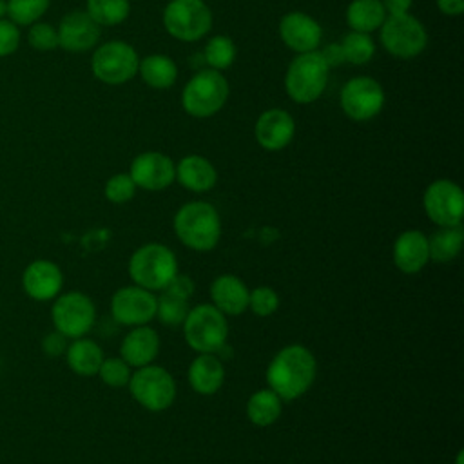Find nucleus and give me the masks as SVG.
Listing matches in <instances>:
<instances>
[{"label":"nucleus","instance_id":"10","mask_svg":"<svg viewBox=\"0 0 464 464\" xmlns=\"http://www.w3.org/2000/svg\"><path fill=\"white\" fill-rule=\"evenodd\" d=\"M127 386L136 402L150 411H163L176 399V382L161 366H140L130 373Z\"/></svg>","mask_w":464,"mask_h":464},{"label":"nucleus","instance_id":"6","mask_svg":"<svg viewBox=\"0 0 464 464\" xmlns=\"http://www.w3.org/2000/svg\"><path fill=\"white\" fill-rule=\"evenodd\" d=\"M181 324L187 344L199 353H216L227 344V317L214 304H198L190 308Z\"/></svg>","mask_w":464,"mask_h":464},{"label":"nucleus","instance_id":"9","mask_svg":"<svg viewBox=\"0 0 464 464\" xmlns=\"http://www.w3.org/2000/svg\"><path fill=\"white\" fill-rule=\"evenodd\" d=\"M138 63L140 56L130 44L123 40H111L96 47L91 58V71L100 82L107 85H120L138 74Z\"/></svg>","mask_w":464,"mask_h":464},{"label":"nucleus","instance_id":"3","mask_svg":"<svg viewBox=\"0 0 464 464\" xmlns=\"http://www.w3.org/2000/svg\"><path fill=\"white\" fill-rule=\"evenodd\" d=\"M228 82L216 69L198 71L181 91V107L192 118H210L228 100Z\"/></svg>","mask_w":464,"mask_h":464},{"label":"nucleus","instance_id":"11","mask_svg":"<svg viewBox=\"0 0 464 464\" xmlns=\"http://www.w3.org/2000/svg\"><path fill=\"white\" fill-rule=\"evenodd\" d=\"M382 85L372 76L350 78L339 94L343 112L353 121L373 120L384 107Z\"/></svg>","mask_w":464,"mask_h":464},{"label":"nucleus","instance_id":"15","mask_svg":"<svg viewBox=\"0 0 464 464\" xmlns=\"http://www.w3.org/2000/svg\"><path fill=\"white\" fill-rule=\"evenodd\" d=\"M129 176L140 188L163 190L176 179V165L167 154L147 150L132 160Z\"/></svg>","mask_w":464,"mask_h":464},{"label":"nucleus","instance_id":"40","mask_svg":"<svg viewBox=\"0 0 464 464\" xmlns=\"http://www.w3.org/2000/svg\"><path fill=\"white\" fill-rule=\"evenodd\" d=\"M161 292H169L172 295H178V297H183V299H190V295L194 294V281L188 276L176 274L167 283V286Z\"/></svg>","mask_w":464,"mask_h":464},{"label":"nucleus","instance_id":"28","mask_svg":"<svg viewBox=\"0 0 464 464\" xmlns=\"http://www.w3.org/2000/svg\"><path fill=\"white\" fill-rule=\"evenodd\" d=\"M464 241V230L462 225H451V227H439L430 237H428V250L430 259L446 263L459 256Z\"/></svg>","mask_w":464,"mask_h":464},{"label":"nucleus","instance_id":"37","mask_svg":"<svg viewBox=\"0 0 464 464\" xmlns=\"http://www.w3.org/2000/svg\"><path fill=\"white\" fill-rule=\"evenodd\" d=\"M279 306V297L270 286H257L248 294V308L261 317L272 315Z\"/></svg>","mask_w":464,"mask_h":464},{"label":"nucleus","instance_id":"20","mask_svg":"<svg viewBox=\"0 0 464 464\" xmlns=\"http://www.w3.org/2000/svg\"><path fill=\"white\" fill-rule=\"evenodd\" d=\"M393 263L404 274H417L430 261L428 237L420 230H406L393 243Z\"/></svg>","mask_w":464,"mask_h":464},{"label":"nucleus","instance_id":"12","mask_svg":"<svg viewBox=\"0 0 464 464\" xmlns=\"http://www.w3.org/2000/svg\"><path fill=\"white\" fill-rule=\"evenodd\" d=\"M51 317L56 332L65 337L78 339L92 328L96 319V308L89 295L82 292H67L56 297Z\"/></svg>","mask_w":464,"mask_h":464},{"label":"nucleus","instance_id":"42","mask_svg":"<svg viewBox=\"0 0 464 464\" xmlns=\"http://www.w3.org/2000/svg\"><path fill=\"white\" fill-rule=\"evenodd\" d=\"M65 335H62L60 332H54V334H49L45 339H44V350L45 353H49L51 357H56L60 355L62 352L67 350V344H65Z\"/></svg>","mask_w":464,"mask_h":464},{"label":"nucleus","instance_id":"45","mask_svg":"<svg viewBox=\"0 0 464 464\" xmlns=\"http://www.w3.org/2000/svg\"><path fill=\"white\" fill-rule=\"evenodd\" d=\"M7 14V2L5 0H0V20Z\"/></svg>","mask_w":464,"mask_h":464},{"label":"nucleus","instance_id":"32","mask_svg":"<svg viewBox=\"0 0 464 464\" xmlns=\"http://www.w3.org/2000/svg\"><path fill=\"white\" fill-rule=\"evenodd\" d=\"M339 44L343 47L344 60L353 65L368 63L375 54V44L368 33L350 31L343 36V40Z\"/></svg>","mask_w":464,"mask_h":464},{"label":"nucleus","instance_id":"19","mask_svg":"<svg viewBox=\"0 0 464 464\" xmlns=\"http://www.w3.org/2000/svg\"><path fill=\"white\" fill-rule=\"evenodd\" d=\"M63 276L56 263L47 259H36L27 265L22 274V285L29 297L36 301H49L62 290Z\"/></svg>","mask_w":464,"mask_h":464},{"label":"nucleus","instance_id":"18","mask_svg":"<svg viewBox=\"0 0 464 464\" xmlns=\"http://www.w3.org/2000/svg\"><path fill=\"white\" fill-rule=\"evenodd\" d=\"M58 47L69 53L92 49L100 38V25L85 11L67 13L58 25Z\"/></svg>","mask_w":464,"mask_h":464},{"label":"nucleus","instance_id":"33","mask_svg":"<svg viewBox=\"0 0 464 464\" xmlns=\"http://www.w3.org/2000/svg\"><path fill=\"white\" fill-rule=\"evenodd\" d=\"M188 314V299L161 292L156 297V315L165 326H179Z\"/></svg>","mask_w":464,"mask_h":464},{"label":"nucleus","instance_id":"27","mask_svg":"<svg viewBox=\"0 0 464 464\" xmlns=\"http://www.w3.org/2000/svg\"><path fill=\"white\" fill-rule=\"evenodd\" d=\"M386 11L381 0H352L346 7V24L352 31L373 33L386 20Z\"/></svg>","mask_w":464,"mask_h":464},{"label":"nucleus","instance_id":"13","mask_svg":"<svg viewBox=\"0 0 464 464\" xmlns=\"http://www.w3.org/2000/svg\"><path fill=\"white\" fill-rule=\"evenodd\" d=\"M426 216L439 227L460 225L464 216L462 188L451 179L431 181L422 196Z\"/></svg>","mask_w":464,"mask_h":464},{"label":"nucleus","instance_id":"16","mask_svg":"<svg viewBox=\"0 0 464 464\" xmlns=\"http://www.w3.org/2000/svg\"><path fill=\"white\" fill-rule=\"evenodd\" d=\"M279 36L288 49L299 54L317 51L323 38V29L310 14L303 11H290L283 14L279 22Z\"/></svg>","mask_w":464,"mask_h":464},{"label":"nucleus","instance_id":"4","mask_svg":"<svg viewBox=\"0 0 464 464\" xmlns=\"http://www.w3.org/2000/svg\"><path fill=\"white\" fill-rule=\"evenodd\" d=\"M330 67L319 51L299 53L286 67L285 91L295 103H312L326 89Z\"/></svg>","mask_w":464,"mask_h":464},{"label":"nucleus","instance_id":"36","mask_svg":"<svg viewBox=\"0 0 464 464\" xmlns=\"http://www.w3.org/2000/svg\"><path fill=\"white\" fill-rule=\"evenodd\" d=\"M103 192L111 203H127L136 194V183L127 172H120L107 179Z\"/></svg>","mask_w":464,"mask_h":464},{"label":"nucleus","instance_id":"25","mask_svg":"<svg viewBox=\"0 0 464 464\" xmlns=\"http://www.w3.org/2000/svg\"><path fill=\"white\" fill-rule=\"evenodd\" d=\"M140 78L152 89H169L178 78V65L167 54H147L138 63Z\"/></svg>","mask_w":464,"mask_h":464},{"label":"nucleus","instance_id":"44","mask_svg":"<svg viewBox=\"0 0 464 464\" xmlns=\"http://www.w3.org/2000/svg\"><path fill=\"white\" fill-rule=\"evenodd\" d=\"M386 14H402L408 13L413 0H381Z\"/></svg>","mask_w":464,"mask_h":464},{"label":"nucleus","instance_id":"34","mask_svg":"<svg viewBox=\"0 0 464 464\" xmlns=\"http://www.w3.org/2000/svg\"><path fill=\"white\" fill-rule=\"evenodd\" d=\"M49 4L51 0H7V14L16 25H31L44 16Z\"/></svg>","mask_w":464,"mask_h":464},{"label":"nucleus","instance_id":"21","mask_svg":"<svg viewBox=\"0 0 464 464\" xmlns=\"http://www.w3.org/2000/svg\"><path fill=\"white\" fill-rule=\"evenodd\" d=\"M160 352V335L154 328L140 324L134 326L121 341L120 355L121 359L134 368L150 364Z\"/></svg>","mask_w":464,"mask_h":464},{"label":"nucleus","instance_id":"41","mask_svg":"<svg viewBox=\"0 0 464 464\" xmlns=\"http://www.w3.org/2000/svg\"><path fill=\"white\" fill-rule=\"evenodd\" d=\"M319 53H321L324 63H326L330 69H332V67H337V65H341V63L346 62L341 44H328V45L323 47Z\"/></svg>","mask_w":464,"mask_h":464},{"label":"nucleus","instance_id":"39","mask_svg":"<svg viewBox=\"0 0 464 464\" xmlns=\"http://www.w3.org/2000/svg\"><path fill=\"white\" fill-rule=\"evenodd\" d=\"M20 45V29L14 22L0 20V56L13 54Z\"/></svg>","mask_w":464,"mask_h":464},{"label":"nucleus","instance_id":"31","mask_svg":"<svg viewBox=\"0 0 464 464\" xmlns=\"http://www.w3.org/2000/svg\"><path fill=\"white\" fill-rule=\"evenodd\" d=\"M236 53L237 49L232 38H228L227 34H216L207 42L203 49V58L208 63V69L223 71L234 63Z\"/></svg>","mask_w":464,"mask_h":464},{"label":"nucleus","instance_id":"30","mask_svg":"<svg viewBox=\"0 0 464 464\" xmlns=\"http://www.w3.org/2000/svg\"><path fill=\"white\" fill-rule=\"evenodd\" d=\"M85 13L102 27V25H118L129 13V0H87Z\"/></svg>","mask_w":464,"mask_h":464},{"label":"nucleus","instance_id":"46","mask_svg":"<svg viewBox=\"0 0 464 464\" xmlns=\"http://www.w3.org/2000/svg\"><path fill=\"white\" fill-rule=\"evenodd\" d=\"M462 455H464V451L460 450V451L457 453V464H462Z\"/></svg>","mask_w":464,"mask_h":464},{"label":"nucleus","instance_id":"5","mask_svg":"<svg viewBox=\"0 0 464 464\" xmlns=\"http://www.w3.org/2000/svg\"><path fill=\"white\" fill-rule=\"evenodd\" d=\"M178 274V259L174 252L161 243H147L140 246L129 259L130 279L147 290H163Z\"/></svg>","mask_w":464,"mask_h":464},{"label":"nucleus","instance_id":"22","mask_svg":"<svg viewBox=\"0 0 464 464\" xmlns=\"http://www.w3.org/2000/svg\"><path fill=\"white\" fill-rule=\"evenodd\" d=\"M248 294L246 285L230 274L219 276L210 285L212 304L223 312L225 315H239L248 308Z\"/></svg>","mask_w":464,"mask_h":464},{"label":"nucleus","instance_id":"1","mask_svg":"<svg viewBox=\"0 0 464 464\" xmlns=\"http://www.w3.org/2000/svg\"><path fill=\"white\" fill-rule=\"evenodd\" d=\"M315 357L303 344L279 350L266 368V382L281 401L301 397L315 379Z\"/></svg>","mask_w":464,"mask_h":464},{"label":"nucleus","instance_id":"17","mask_svg":"<svg viewBox=\"0 0 464 464\" xmlns=\"http://www.w3.org/2000/svg\"><path fill=\"white\" fill-rule=\"evenodd\" d=\"M295 121L285 109L274 107L263 111L254 125L256 141L265 150H281L294 140Z\"/></svg>","mask_w":464,"mask_h":464},{"label":"nucleus","instance_id":"7","mask_svg":"<svg viewBox=\"0 0 464 464\" xmlns=\"http://www.w3.org/2000/svg\"><path fill=\"white\" fill-rule=\"evenodd\" d=\"M379 31L382 47L401 60L419 56L428 45L426 27L410 13L388 14Z\"/></svg>","mask_w":464,"mask_h":464},{"label":"nucleus","instance_id":"14","mask_svg":"<svg viewBox=\"0 0 464 464\" xmlns=\"http://www.w3.org/2000/svg\"><path fill=\"white\" fill-rule=\"evenodd\" d=\"M111 314L120 324H147L156 315V295L138 285L123 286L111 299Z\"/></svg>","mask_w":464,"mask_h":464},{"label":"nucleus","instance_id":"24","mask_svg":"<svg viewBox=\"0 0 464 464\" xmlns=\"http://www.w3.org/2000/svg\"><path fill=\"white\" fill-rule=\"evenodd\" d=\"M225 379V368L216 353H199L188 366V384L201 395L216 393Z\"/></svg>","mask_w":464,"mask_h":464},{"label":"nucleus","instance_id":"8","mask_svg":"<svg viewBox=\"0 0 464 464\" xmlns=\"http://www.w3.org/2000/svg\"><path fill=\"white\" fill-rule=\"evenodd\" d=\"M167 33L179 42H196L212 29V11L203 0H170L163 9Z\"/></svg>","mask_w":464,"mask_h":464},{"label":"nucleus","instance_id":"47","mask_svg":"<svg viewBox=\"0 0 464 464\" xmlns=\"http://www.w3.org/2000/svg\"><path fill=\"white\" fill-rule=\"evenodd\" d=\"M203 2H205V0H203Z\"/></svg>","mask_w":464,"mask_h":464},{"label":"nucleus","instance_id":"26","mask_svg":"<svg viewBox=\"0 0 464 464\" xmlns=\"http://www.w3.org/2000/svg\"><path fill=\"white\" fill-rule=\"evenodd\" d=\"M65 359L69 368L83 377L96 375L100 370V364L103 361V350L100 348L98 343L91 339L78 337L74 339L67 350H65Z\"/></svg>","mask_w":464,"mask_h":464},{"label":"nucleus","instance_id":"38","mask_svg":"<svg viewBox=\"0 0 464 464\" xmlns=\"http://www.w3.org/2000/svg\"><path fill=\"white\" fill-rule=\"evenodd\" d=\"M27 40L38 51H53L58 47V31L47 22H34L31 24Z\"/></svg>","mask_w":464,"mask_h":464},{"label":"nucleus","instance_id":"2","mask_svg":"<svg viewBox=\"0 0 464 464\" xmlns=\"http://www.w3.org/2000/svg\"><path fill=\"white\" fill-rule=\"evenodd\" d=\"M174 232L192 250H212L221 236V219L210 203L188 201L174 216Z\"/></svg>","mask_w":464,"mask_h":464},{"label":"nucleus","instance_id":"23","mask_svg":"<svg viewBox=\"0 0 464 464\" xmlns=\"http://www.w3.org/2000/svg\"><path fill=\"white\" fill-rule=\"evenodd\" d=\"M176 179L192 192H207L218 181L216 167L199 154H188L176 165Z\"/></svg>","mask_w":464,"mask_h":464},{"label":"nucleus","instance_id":"43","mask_svg":"<svg viewBox=\"0 0 464 464\" xmlns=\"http://www.w3.org/2000/svg\"><path fill=\"white\" fill-rule=\"evenodd\" d=\"M440 13L448 16H459L464 13V0H435Z\"/></svg>","mask_w":464,"mask_h":464},{"label":"nucleus","instance_id":"29","mask_svg":"<svg viewBox=\"0 0 464 464\" xmlns=\"http://www.w3.org/2000/svg\"><path fill=\"white\" fill-rule=\"evenodd\" d=\"M281 408V399L270 388L257 390L246 401V417L250 419L252 424L265 428L279 419Z\"/></svg>","mask_w":464,"mask_h":464},{"label":"nucleus","instance_id":"35","mask_svg":"<svg viewBox=\"0 0 464 464\" xmlns=\"http://www.w3.org/2000/svg\"><path fill=\"white\" fill-rule=\"evenodd\" d=\"M130 366L121 357H103L98 375L100 379L111 388H121L129 384L130 379Z\"/></svg>","mask_w":464,"mask_h":464}]
</instances>
